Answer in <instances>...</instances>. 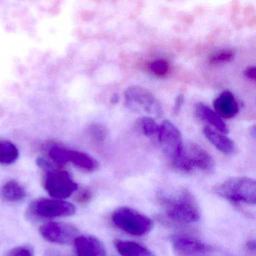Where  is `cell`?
<instances>
[{
  "label": "cell",
  "instance_id": "cell-13",
  "mask_svg": "<svg viewBox=\"0 0 256 256\" xmlns=\"http://www.w3.org/2000/svg\"><path fill=\"white\" fill-rule=\"evenodd\" d=\"M214 107L216 113L221 118L230 119L238 114L239 108L234 96L230 91L226 90L214 100Z\"/></svg>",
  "mask_w": 256,
  "mask_h": 256
},
{
  "label": "cell",
  "instance_id": "cell-23",
  "mask_svg": "<svg viewBox=\"0 0 256 256\" xmlns=\"http://www.w3.org/2000/svg\"><path fill=\"white\" fill-rule=\"evenodd\" d=\"M6 256H34L32 250L26 246H19L8 252Z\"/></svg>",
  "mask_w": 256,
  "mask_h": 256
},
{
  "label": "cell",
  "instance_id": "cell-28",
  "mask_svg": "<svg viewBox=\"0 0 256 256\" xmlns=\"http://www.w3.org/2000/svg\"><path fill=\"white\" fill-rule=\"evenodd\" d=\"M118 100H119V96H118V94H114V95L112 96V103L118 102Z\"/></svg>",
  "mask_w": 256,
  "mask_h": 256
},
{
  "label": "cell",
  "instance_id": "cell-12",
  "mask_svg": "<svg viewBox=\"0 0 256 256\" xmlns=\"http://www.w3.org/2000/svg\"><path fill=\"white\" fill-rule=\"evenodd\" d=\"M74 242L78 256H106L104 245L96 236H78Z\"/></svg>",
  "mask_w": 256,
  "mask_h": 256
},
{
  "label": "cell",
  "instance_id": "cell-17",
  "mask_svg": "<svg viewBox=\"0 0 256 256\" xmlns=\"http://www.w3.org/2000/svg\"><path fill=\"white\" fill-rule=\"evenodd\" d=\"M25 196L24 188L14 180L6 182L0 190V197L5 202H18L22 200Z\"/></svg>",
  "mask_w": 256,
  "mask_h": 256
},
{
  "label": "cell",
  "instance_id": "cell-15",
  "mask_svg": "<svg viewBox=\"0 0 256 256\" xmlns=\"http://www.w3.org/2000/svg\"><path fill=\"white\" fill-rule=\"evenodd\" d=\"M196 114L198 118L209 122L220 132L223 134L228 133L229 130L227 125L210 108L208 107L202 103H198L196 106Z\"/></svg>",
  "mask_w": 256,
  "mask_h": 256
},
{
  "label": "cell",
  "instance_id": "cell-18",
  "mask_svg": "<svg viewBox=\"0 0 256 256\" xmlns=\"http://www.w3.org/2000/svg\"><path fill=\"white\" fill-rule=\"evenodd\" d=\"M19 156L17 146L10 140H0V163L10 164L14 163Z\"/></svg>",
  "mask_w": 256,
  "mask_h": 256
},
{
  "label": "cell",
  "instance_id": "cell-21",
  "mask_svg": "<svg viewBox=\"0 0 256 256\" xmlns=\"http://www.w3.org/2000/svg\"><path fill=\"white\" fill-rule=\"evenodd\" d=\"M169 64L164 60L152 61L149 65L151 72L157 76H164L169 72Z\"/></svg>",
  "mask_w": 256,
  "mask_h": 256
},
{
  "label": "cell",
  "instance_id": "cell-25",
  "mask_svg": "<svg viewBox=\"0 0 256 256\" xmlns=\"http://www.w3.org/2000/svg\"><path fill=\"white\" fill-rule=\"evenodd\" d=\"M244 76L246 78L252 80H256V70L254 66H250L244 72Z\"/></svg>",
  "mask_w": 256,
  "mask_h": 256
},
{
  "label": "cell",
  "instance_id": "cell-11",
  "mask_svg": "<svg viewBox=\"0 0 256 256\" xmlns=\"http://www.w3.org/2000/svg\"><path fill=\"white\" fill-rule=\"evenodd\" d=\"M187 157L192 169L197 168L202 172L210 173L215 168V162L204 149L197 144L191 143L186 150Z\"/></svg>",
  "mask_w": 256,
  "mask_h": 256
},
{
  "label": "cell",
  "instance_id": "cell-10",
  "mask_svg": "<svg viewBox=\"0 0 256 256\" xmlns=\"http://www.w3.org/2000/svg\"><path fill=\"white\" fill-rule=\"evenodd\" d=\"M42 236L48 242L58 244H70L78 236V230L74 226L64 222H52L40 228Z\"/></svg>",
  "mask_w": 256,
  "mask_h": 256
},
{
  "label": "cell",
  "instance_id": "cell-22",
  "mask_svg": "<svg viewBox=\"0 0 256 256\" xmlns=\"http://www.w3.org/2000/svg\"><path fill=\"white\" fill-rule=\"evenodd\" d=\"M89 133L96 142H103L106 139L107 131L101 124H92L89 127Z\"/></svg>",
  "mask_w": 256,
  "mask_h": 256
},
{
  "label": "cell",
  "instance_id": "cell-2",
  "mask_svg": "<svg viewBox=\"0 0 256 256\" xmlns=\"http://www.w3.org/2000/svg\"><path fill=\"white\" fill-rule=\"evenodd\" d=\"M157 138L163 152L174 167L182 172L192 170L182 144L180 132L174 124L169 120L163 121L160 125Z\"/></svg>",
  "mask_w": 256,
  "mask_h": 256
},
{
  "label": "cell",
  "instance_id": "cell-19",
  "mask_svg": "<svg viewBox=\"0 0 256 256\" xmlns=\"http://www.w3.org/2000/svg\"><path fill=\"white\" fill-rule=\"evenodd\" d=\"M138 125L140 131L146 137L157 136L160 131V125L151 116H142L138 120Z\"/></svg>",
  "mask_w": 256,
  "mask_h": 256
},
{
  "label": "cell",
  "instance_id": "cell-6",
  "mask_svg": "<svg viewBox=\"0 0 256 256\" xmlns=\"http://www.w3.org/2000/svg\"><path fill=\"white\" fill-rule=\"evenodd\" d=\"M76 208L70 202L59 199L40 198L30 205L28 214L36 218H59L74 215Z\"/></svg>",
  "mask_w": 256,
  "mask_h": 256
},
{
  "label": "cell",
  "instance_id": "cell-26",
  "mask_svg": "<svg viewBox=\"0 0 256 256\" xmlns=\"http://www.w3.org/2000/svg\"><path fill=\"white\" fill-rule=\"evenodd\" d=\"M184 102V96L182 94L178 95L176 97V101H175L174 107V112L175 114H178V112L180 110L181 107H182V104Z\"/></svg>",
  "mask_w": 256,
  "mask_h": 256
},
{
  "label": "cell",
  "instance_id": "cell-1",
  "mask_svg": "<svg viewBox=\"0 0 256 256\" xmlns=\"http://www.w3.org/2000/svg\"><path fill=\"white\" fill-rule=\"evenodd\" d=\"M158 200L167 216L175 222L191 224L200 220V210L196 198L186 188L162 191Z\"/></svg>",
  "mask_w": 256,
  "mask_h": 256
},
{
  "label": "cell",
  "instance_id": "cell-9",
  "mask_svg": "<svg viewBox=\"0 0 256 256\" xmlns=\"http://www.w3.org/2000/svg\"><path fill=\"white\" fill-rule=\"evenodd\" d=\"M170 242L178 256H210L214 251L210 246L190 236L173 235Z\"/></svg>",
  "mask_w": 256,
  "mask_h": 256
},
{
  "label": "cell",
  "instance_id": "cell-20",
  "mask_svg": "<svg viewBox=\"0 0 256 256\" xmlns=\"http://www.w3.org/2000/svg\"><path fill=\"white\" fill-rule=\"evenodd\" d=\"M235 56V52L232 49H222L210 55L209 58L210 64H221L233 60Z\"/></svg>",
  "mask_w": 256,
  "mask_h": 256
},
{
  "label": "cell",
  "instance_id": "cell-3",
  "mask_svg": "<svg viewBox=\"0 0 256 256\" xmlns=\"http://www.w3.org/2000/svg\"><path fill=\"white\" fill-rule=\"evenodd\" d=\"M214 192L236 203L254 205L256 203V182L246 176L229 178L214 188Z\"/></svg>",
  "mask_w": 256,
  "mask_h": 256
},
{
  "label": "cell",
  "instance_id": "cell-8",
  "mask_svg": "<svg viewBox=\"0 0 256 256\" xmlns=\"http://www.w3.org/2000/svg\"><path fill=\"white\" fill-rule=\"evenodd\" d=\"M50 158L58 164L72 162L86 172H92L98 169V163L95 158L85 152L68 150L59 145H54L49 150Z\"/></svg>",
  "mask_w": 256,
  "mask_h": 256
},
{
  "label": "cell",
  "instance_id": "cell-5",
  "mask_svg": "<svg viewBox=\"0 0 256 256\" xmlns=\"http://www.w3.org/2000/svg\"><path fill=\"white\" fill-rule=\"evenodd\" d=\"M126 104L134 112L161 118L163 114L160 102L148 90L139 86H132L125 92Z\"/></svg>",
  "mask_w": 256,
  "mask_h": 256
},
{
  "label": "cell",
  "instance_id": "cell-27",
  "mask_svg": "<svg viewBox=\"0 0 256 256\" xmlns=\"http://www.w3.org/2000/svg\"><path fill=\"white\" fill-rule=\"evenodd\" d=\"M246 248L248 251L252 252L254 253L256 252V241L250 240L247 242L246 245Z\"/></svg>",
  "mask_w": 256,
  "mask_h": 256
},
{
  "label": "cell",
  "instance_id": "cell-7",
  "mask_svg": "<svg viewBox=\"0 0 256 256\" xmlns=\"http://www.w3.org/2000/svg\"><path fill=\"white\" fill-rule=\"evenodd\" d=\"M50 166L47 170L44 180V187L50 196L58 199L70 197L78 188V184L73 180L66 170H52Z\"/></svg>",
  "mask_w": 256,
  "mask_h": 256
},
{
  "label": "cell",
  "instance_id": "cell-16",
  "mask_svg": "<svg viewBox=\"0 0 256 256\" xmlns=\"http://www.w3.org/2000/svg\"><path fill=\"white\" fill-rule=\"evenodd\" d=\"M114 244L122 256H155L150 250L133 241L115 240Z\"/></svg>",
  "mask_w": 256,
  "mask_h": 256
},
{
  "label": "cell",
  "instance_id": "cell-24",
  "mask_svg": "<svg viewBox=\"0 0 256 256\" xmlns=\"http://www.w3.org/2000/svg\"><path fill=\"white\" fill-rule=\"evenodd\" d=\"M92 193L89 188H83L76 196V200L80 204H86L92 199Z\"/></svg>",
  "mask_w": 256,
  "mask_h": 256
},
{
  "label": "cell",
  "instance_id": "cell-14",
  "mask_svg": "<svg viewBox=\"0 0 256 256\" xmlns=\"http://www.w3.org/2000/svg\"><path fill=\"white\" fill-rule=\"evenodd\" d=\"M204 134L206 139L221 152L229 154L234 150V143L233 140L215 128L206 126L204 128Z\"/></svg>",
  "mask_w": 256,
  "mask_h": 256
},
{
  "label": "cell",
  "instance_id": "cell-4",
  "mask_svg": "<svg viewBox=\"0 0 256 256\" xmlns=\"http://www.w3.org/2000/svg\"><path fill=\"white\" fill-rule=\"evenodd\" d=\"M112 220L115 226L134 236L146 234L154 228V222L150 218L127 206L118 208L114 211Z\"/></svg>",
  "mask_w": 256,
  "mask_h": 256
}]
</instances>
